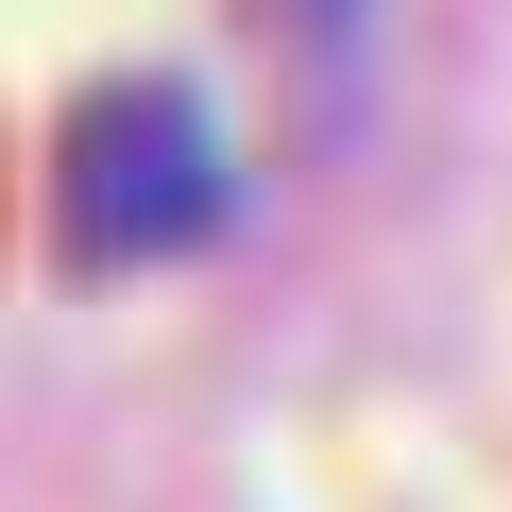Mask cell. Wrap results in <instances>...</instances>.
<instances>
[{
    "label": "cell",
    "instance_id": "6da1fadb",
    "mask_svg": "<svg viewBox=\"0 0 512 512\" xmlns=\"http://www.w3.org/2000/svg\"><path fill=\"white\" fill-rule=\"evenodd\" d=\"M222 205H239L222 120L171 69H120V86L69 103V137H52V239L86 256V274H154V256L222 239Z\"/></svg>",
    "mask_w": 512,
    "mask_h": 512
}]
</instances>
